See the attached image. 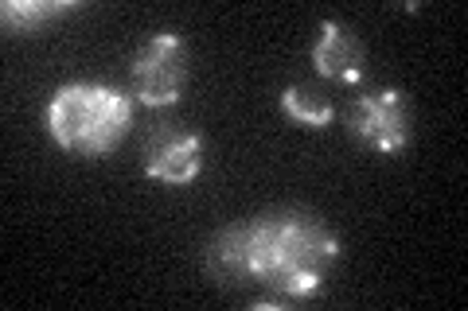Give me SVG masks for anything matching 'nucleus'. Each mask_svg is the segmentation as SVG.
<instances>
[{"mask_svg": "<svg viewBox=\"0 0 468 311\" xmlns=\"http://www.w3.org/2000/svg\"><path fill=\"white\" fill-rule=\"evenodd\" d=\"M48 132L70 156H110L133 129V101L106 82H63L48 101Z\"/></svg>", "mask_w": 468, "mask_h": 311, "instance_id": "2", "label": "nucleus"}, {"mask_svg": "<svg viewBox=\"0 0 468 311\" xmlns=\"http://www.w3.org/2000/svg\"><path fill=\"white\" fill-rule=\"evenodd\" d=\"M187 82V43L180 32H156L133 58V98L149 109L180 101Z\"/></svg>", "mask_w": 468, "mask_h": 311, "instance_id": "4", "label": "nucleus"}, {"mask_svg": "<svg viewBox=\"0 0 468 311\" xmlns=\"http://www.w3.org/2000/svg\"><path fill=\"white\" fill-rule=\"evenodd\" d=\"M282 113L289 117L292 125H301V129H328L332 125V101L328 94L320 90V86L313 82H292L282 90Z\"/></svg>", "mask_w": 468, "mask_h": 311, "instance_id": "7", "label": "nucleus"}, {"mask_svg": "<svg viewBox=\"0 0 468 311\" xmlns=\"http://www.w3.org/2000/svg\"><path fill=\"white\" fill-rule=\"evenodd\" d=\"M203 171V137L180 125H156L144 140V175L168 187L196 183Z\"/></svg>", "mask_w": 468, "mask_h": 311, "instance_id": "5", "label": "nucleus"}, {"mask_svg": "<svg viewBox=\"0 0 468 311\" xmlns=\"http://www.w3.org/2000/svg\"><path fill=\"white\" fill-rule=\"evenodd\" d=\"M347 129L363 148L378 156H399L410 148L414 137V109L410 98L399 86H378V90H363L347 109Z\"/></svg>", "mask_w": 468, "mask_h": 311, "instance_id": "3", "label": "nucleus"}, {"mask_svg": "<svg viewBox=\"0 0 468 311\" xmlns=\"http://www.w3.org/2000/svg\"><path fill=\"white\" fill-rule=\"evenodd\" d=\"M313 63L320 70V78H328L335 86H363V78H367V51H363V43L340 20L320 24Z\"/></svg>", "mask_w": 468, "mask_h": 311, "instance_id": "6", "label": "nucleus"}, {"mask_svg": "<svg viewBox=\"0 0 468 311\" xmlns=\"http://www.w3.org/2000/svg\"><path fill=\"white\" fill-rule=\"evenodd\" d=\"M340 261V238L309 211H270L218 230L203 249V269L223 288L261 285L273 292L254 307L301 304L324 288Z\"/></svg>", "mask_w": 468, "mask_h": 311, "instance_id": "1", "label": "nucleus"}, {"mask_svg": "<svg viewBox=\"0 0 468 311\" xmlns=\"http://www.w3.org/2000/svg\"><path fill=\"white\" fill-rule=\"evenodd\" d=\"M75 5H63V0H8L5 8H0V16H5V27L8 32H36L39 24H48L55 16H63Z\"/></svg>", "mask_w": 468, "mask_h": 311, "instance_id": "8", "label": "nucleus"}]
</instances>
